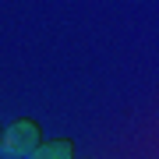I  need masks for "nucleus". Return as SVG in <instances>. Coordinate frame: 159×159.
<instances>
[{"instance_id":"1","label":"nucleus","mask_w":159,"mask_h":159,"mask_svg":"<svg viewBox=\"0 0 159 159\" xmlns=\"http://www.w3.org/2000/svg\"><path fill=\"white\" fill-rule=\"evenodd\" d=\"M43 142L39 120L32 117H18L0 131V159H29Z\"/></svg>"},{"instance_id":"2","label":"nucleus","mask_w":159,"mask_h":159,"mask_svg":"<svg viewBox=\"0 0 159 159\" xmlns=\"http://www.w3.org/2000/svg\"><path fill=\"white\" fill-rule=\"evenodd\" d=\"M29 159H74V142L71 138H53V142H39V148Z\"/></svg>"},{"instance_id":"3","label":"nucleus","mask_w":159,"mask_h":159,"mask_svg":"<svg viewBox=\"0 0 159 159\" xmlns=\"http://www.w3.org/2000/svg\"><path fill=\"white\" fill-rule=\"evenodd\" d=\"M0 131H4V127H0Z\"/></svg>"}]
</instances>
